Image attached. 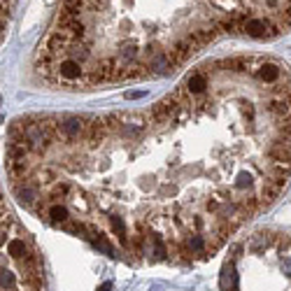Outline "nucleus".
<instances>
[{
	"mask_svg": "<svg viewBox=\"0 0 291 291\" xmlns=\"http://www.w3.org/2000/svg\"><path fill=\"white\" fill-rule=\"evenodd\" d=\"M86 126L88 124H84L82 116H66V119H61V122L56 124V133H58L66 142H77L80 138H84Z\"/></svg>",
	"mask_w": 291,
	"mask_h": 291,
	"instance_id": "nucleus-1",
	"label": "nucleus"
},
{
	"mask_svg": "<svg viewBox=\"0 0 291 291\" xmlns=\"http://www.w3.org/2000/svg\"><path fill=\"white\" fill-rule=\"evenodd\" d=\"M147 68L149 72L158 74V77H166V74H170L172 70H175V63H172V58H170L168 52H158V54H154L152 58H147Z\"/></svg>",
	"mask_w": 291,
	"mask_h": 291,
	"instance_id": "nucleus-2",
	"label": "nucleus"
},
{
	"mask_svg": "<svg viewBox=\"0 0 291 291\" xmlns=\"http://www.w3.org/2000/svg\"><path fill=\"white\" fill-rule=\"evenodd\" d=\"M56 72H58V77L66 82H74V80H82L84 77V66L77 61H72V58H66V61H61L58 66H56Z\"/></svg>",
	"mask_w": 291,
	"mask_h": 291,
	"instance_id": "nucleus-3",
	"label": "nucleus"
},
{
	"mask_svg": "<svg viewBox=\"0 0 291 291\" xmlns=\"http://www.w3.org/2000/svg\"><path fill=\"white\" fill-rule=\"evenodd\" d=\"M105 136H108L105 119H91V124L86 126V133H84V140H86L88 147H96L98 142H102Z\"/></svg>",
	"mask_w": 291,
	"mask_h": 291,
	"instance_id": "nucleus-4",
	"label": "nucleus"
},
{
	"mask_svg": "<svg viewBox=\"0 0 291 291\" xmlns=\"http://www.w3.org/2000/svg\"><path fill=\"white\" fill-rule=\"evenodd\" d=\"M250 72L254 74V77H258L261 82H268V84H275V82L280 80V74H282V70H280V66H275V63H258L256 68H250Z\"/></svg>",
	"mask_w": 291,
	"mask_h": 291,
	"instance_id": "nucleus-5",
	"label": "nucleus"
},
{
	"mask_svg": "<svg viewBox=\"0 0 291 291\" xmlns=\"http://www.w3.org/2000/svg\"><path fill=\"white\" fill-rule=\"evenodd\" d=\"M147 124H149V122H147V116H142V114L130 116L128 122L119 126V133H122L124 138H138L144 128H147Z\"/></svg>",
	"mask_w": 291,
	"mask_h": 291,
	"instance_id": "nucleus-6",
	"label": "nucleus"
},
{
	"mask_svg": "<svg viewBox=\"0 0 291 291\" xmlns=\"http://www.w3.org/2000/svg\"><path fill=\"white\" fill-rule=\"evenodd\" d=\"M138 54H140V47H138L136 42H122L119 44V52H116V61H119V66H133L138 58Z\"/></svg>",
	"mask_w": 291,
	"mask_h": 291,
	"instance_id": "nucleus-7",
	"label": "nucleus"
},
{
	"mask_svg": "<svg viewBox=\"0 0 291 291\" xmlns=\"http://www.w3.org/2000/svg\"><path fill=\"white\" fill-rule=\"evenodd\" d=\"M16 198H19L24 205H30V208H33L35 200L40 198V191H38L35 184H28V182L16 184Z\"/></svg>",
	"mask_w": 291,
	"mask_h": 291,
	"instance_id": "nucleus-8",
	"label": "nucleus"
},
{
	"mask_svg": "<svg viewBox=\"0 0 291 291\" xmlns=\"http://www.w3.org/2000/svg\"><path fill=\"white\" fill-rule=\"evenodd\" d=\"M222 289L224 291H236L238 289V272H236V266H233V261H228V264L222 268Z\"/></svg>",
	"mask_w": 291,
	"mask_h": 291,
	"instance_id": "nucleus-9",
	"label": "nucleus"
},
{
	"mask_svg": "<svg viewBox=\"0 0 291 291\" xmlns=\"http://www.w3.org/2000/svg\"><path fill=\"white\" fill-rule=\"evenodd\" d=\"M184 86H186V91H189L191 96H200L205 88H208V77H205L203 72H194L189 80H186Z\"/></svg>",
	"mask_w": 291,
	"mask_h": 291,
	"instance_id": "nucleus-10",
	"label": "nucleus"
},
{
	"mask_svg": "<svg viewBox=\"0 0 291 291\" xmlns=\"http://www.w3.org/2000/svg\"><path fill=\"white\" fill-rule=\"evenodd\" d=\"M7 254L14 258H19V261H26V258L30 256L26 242H24V238H12V240L7 242Z\"/></svg>",
	"mask_w": 291,
	"mask_h": 291,
	"instance_id": "nucleus-11",
	"label": "nucleus"
},
{
	"mask_svg": "<svg viewBox=\"0 0 291 291\" xmlns=\"http://www.w3.org/2000/svg\"><path fill=\"white\" fill-rule=\"evenodd\" d=\"M66 56H68V58H72V61H77V63H82V66L91 58V54H88V49H86V44H84V42H72Z\"/></svg>",
	"mask_w": 291,
	"mask_h": 291,
	"instance_id": "nucleus-12",
	"label": "nucleus"
},
{
	"mask_svg": "<svg viewBox=\"0 0 291 291\" xmlns=\"http://www.w3.org/2000/svg\"><path fill=\"white\" fill-rule=\"evenodd\" d=\"M49 219L54 224H58V226H63V224H68L70 222V212L66 205H49V210H47Z\"/></svg>",
	"mask_w": 291,
	"mask_h": 291,
	"instance_id": "nucleus-13",
	"label": "nucleus"
},
{
	"mask_svg": "<svg viewBox=\"0 0 291 291\" xmlns=\"http://www.w3.org/2000/svg\"><path fill=\"white\" fill-rule=\"evenodd\" d=\"M222 66H226L224 70H230V72H250V61L242 56H233L228 61H222Z\"/></svg>",
	"mask_w": 291,
	"mask_h": 291,
	"instance_id": "nucleus-14",
	"label": "nucleus"
},
{
	"mask_svg": "<svg viewBox=\"0 0 291 291\" xmlns=\"http://www.w3.org/2000/svg\"><path fill=\"white\" fill-rule=\"evenodd\" d=\"M278 196H280V189L278 186H272V184L266 180L264 189H261V194H258V205H261V208H264V205H270Z\"/></svg>",
	"mask_w": 291,
	"mask_h": 291,
	"instance_id": "nucleus-15",
	"label": "nucleus"
},
{
	"mask_svg": "<svg viewBox=\"0 0 291 291\" xmlns=\"http://www.w3.org/2000/svg\"><path fill=\"white\" fill-rule=\"evenodd\" d=\"M91 230H94V238H91V242H94L96 247H98V250L102 252V254H108V256H114V247L110 244L108 238L102 236L100 230H96V228H91Z\"/></svg>",
	"mask_w": 291,
	"mask_h": 291,
	"instance_id": "nucleus-16",
	"label": "nucleus"
},
{
	"mask_svg": "<svg viewBox=\"0 0 291 291\" xmlns=\"http://www.w3.org/2000/svg\"><path fill=\"white\" fill-rule=\"evenodd\" d=\"M14 284H16L14 272L7 270L5 266H2V275H0V286H2V291H14Z\"/></svg>",
	"mask_w": 291,
	"mask_h": 291,
	"instance_id": "nucleus-17",
	"label": "nucleus"
},
{
	"mask_svg": "<svg viewBox=\"0 0 291 291\" xmlns=\"http://www.w3.org/2000/svg\"><path fill=\"white\" fill-rule=\"evenodd\" d=\"M112 230H114L116 238H119V240H122V242L126 244V226H124V222H122L119 217L112 219Z\"/></svg>",
	"mask_w": 291,
	"mask_h": 291,
	"instance_id": "nucleus-18",
	"label": "nucleus"
},
{
	"mask_svg": "<svg viewBox=\"0 0 291 291\" xmlns=\"http://www.w3.org/2000/svg\"><path fill=\"white\" fill-rule=\"evenodd\" d=\"M152 252H154L156 258H163V256H166V247H163V240L158 236H152Z\"/></svg>",
	"mask_w": 291,
	"mask_h": 291,
	"instance_id": "nucleus-19",
	"label": "nucleus"
},
{
	"mask_svg": "<svg viewBox=\"0 0 291 291\" xmlns=\"http://www.w3.org/2000/svg\"><path fill=\"white\" fill-rule=\"evenodd\" d=\"M203 247H205V240L200 236H191L189 238V250L196 252V254H203Z\"/></svg>",
	"mask_w": 291,
	"mask_h": 291,
	"instance_id": "nucleus-20",
	"label": "nucleus"
},
{
	"mask_svg": "<svg viewBox=\"0 0 291 291\" xmlns=\"http://www.w3.org/2000/svg\"><path fill=\"white\" fill-rule=\"evenodd\" d=\"M236 186H238V189H250V186H252V175H250V172H238Z\"/></svg>",
	"mask_w": 291,
	"mask_h": 291,
	"instance_id": "nucleus-21",
	"label": "nucleus"
},
{
	"mask_svg": "<svg viewBox=\"0 0 291 291\" xmlns=\"http://www.w3.org/2000/svg\"><path fill=\"white\" fill-rule=\"evenodd\" d=\"M70 194V184H66V182H58V184H54V198H66Z\"/></svg>",
	"mask_w": 291,
	"mask_h": 291,
	"instance_id": "nucleus-22",
	"label": "nucleus"
},
{
	"mask_svg": "<svg viewBox=\"0 0 291 291\" xmlns=\"http://www.w3.org/2000/svg\"><path fill=\"white\" fill-rule=\"evenodd\" d=\"M54 177H56V172H54L52 168H44V170L40 172V180H42V182H52Z\"/></svg>",
	"mask_w": 291,
	"mask_h": 291,
	"instance_id": "nucleus-23",
	"label": "nucleus"
},
{
	"mask_svg": "<svg viewBox=\"0 0 291 291\" xmlns=\"http://www.w3.org/2000/svg\"><path fill=\"white\" fill-rule=\"evenodd\" d=\"M266 7H270V10H282V0H266Z\"/></svg>",
	"mask_w": 291,
	"mask_h": 291,
	"instance_id": "nucleus-24",
	"label": "nucleus"
},
{
	"mask_svg": "<svg viewBox=\"0 0 291 291\" xmlns=\"http://www.w3.org/2000/svg\"><path fill=\"white\" fill-rule=\"evenodd\" d=\"M210 212H217V210H222V205H219V200H208V205H205Z\"/></svg>",
	"mask_w": 291,
	"mask_h": 291,
	"instance_id": "nucleus-25",
	"label": "nucleus"
},
{
	"mask_svg": "<svg viewBox=\"0 0 291 291\" xmlns=\"http://www.w3.org/2000/svg\"><path fill=\"white\" fill-rule=\"evenodd\" d=\"M72 203L77 205V208H82V210H88V203L84 200V198H72Z\"/></svg>",
	"mask_w": 291,
	"mask_h": 291,
	"instance_id": "nucleus-26",
	"label": "nucleus"
},
{
	"mask_svg": "<svg viewBox=\"0 0 291 291\" xmlns=\"http://www.w3.org/2000/svg\"><path fill=\"white\" fill-rule=\"evenodd\" d=\"M194 226H196V228H203V219L196 217V219H194Z\"/></svg>",
	"mask_w": 291,
	"mask_h": 291,
	"instance_id": "nucleus-27",
	"label": "nucleus"
},
{
	"mask_svg": "<svg viewBox=\"0 0 291 291\" xmlns=\"http://www.w3.org/2000/svg\"><path fill=\"white\" fill-rule=\"evenodd\" d=\"M140 96H142V94H140V91H130V94H128V98H140Z\"/></svg>",
	"mask_w": 291,
	"mask_h": 291,
	"instance_id": "nucleus-28",
	"label": "nucleus"
},
{
	"mask_svg": "<svg viewBox=\"0 0 291 291\" xmlns=\"http://www.w3.org/2000/svg\"><path fill=\"white\" fill-rule=\"evenodd\" d=\"M110 289H112V284H110V282H108V284H102L98 291H110Z\"/></svg>",
	"mask_w": 291,
	"mask_h": 291,
	"instance_id": "nucleus-29",
	"label": "nucleus"
},
{
	"mask_svg": "<svg viewBox=\"0 0 291 291\" xmlns=\"http://www.w3.org/2000/svg\"><path fill=\"white\" fill-rule=\"evenodd\" d=\"M289 5H291V0H289Z\"/></svg>",
	"mask_w": 291,
	"mask_h": 291,
	"instance_id": "nucleus-30",
	"label": "nucleus"
}]
</instances>
